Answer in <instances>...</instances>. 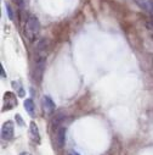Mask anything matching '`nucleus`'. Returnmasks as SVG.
Returning a JSON list of instances; mask_svg holds the SVG:
<instances>
[{
	"mask_svg": "<svg viewBox=\"0 0 153 155\" xmlns=\"http://www.w3.org/2000/svg\"><path fill=\"white\" fill-rule=\"evenodd\" d=\"M23 32H24V37L29 42L35 41V38L38 37V34H39V32H40V22H39V20H38L36 16L32 15L27 18Z\"/></svg>",
	"mask_w": 153,
	"mask_h": 155,
	"instance_id": "1",
	"label": "nucleus"
},
{
	"mask_svg": "<svg viewBox=\"0 0 153 155\" xmlns=\"http://www.w3.org/2000/svg\"><path fill=\"white\" fill-rule=\"evenodd\" d=\"M3 101H4V105H3V109H2L3 112L14 109V107L17 105L16 94L12 93V92H6V93L4 94V99H3Z\"/></svg>",
	"mask_w": 153,
	"mask_h": 155,
	"instance_id": "2",
	"label": "nucleus"
},
{
	"mask_svg": "<svg viewBox=\"0 0 153 155\" xmlns=\"http://www.w3.org/2000/svg\"><path fill=\"white\" fill-rule=\"evenodd\" d=\"M15 136V125L12 121H6L2 126V138L4 140H11Z\"/></svg>",
	"mask_w": 153,
	"mask_h": 155,
	"instance_id": "3",
	"label": "nucleus"
},
{
	"mask_svg": "<svg viewBox=\"0 0 153 155\" xmlns=\"http://www.w3.org/2000/svg\"><path fill=\"white\" fill-rule=\"evenodd\" d=\"M42 106H43V111L46 114V115H51L54 111H55V103L54 100L49 97V95H44L42 98Z\"/></svg>",
	"mask_w": 153,
	"mask_h": 155,
	"instance_id": "4",
	"label": "nucleus"
},
{
	"mask_svg": "<svg viewBox=\"0 0 153 155\" xmlns=\"http://www.w3.org/2000/svg\"><path fill=\"white\" fill-rule=\"evenodd\" d=\"M29 136L34 143L40 144V132H39V128H38V125L34 121H32L29 125Z\"/></svg>",
	"mask_w": 153,
	"mask_h": 155,
	"instance_id": "5",
	"label": "nucleus"
},
{
	"mask_svg": "<svg viewBox=\"0 0 153 155\" xmlns=\"http://www.w3.org/2000/svg\"><path fill=\"white\" fill-rule=\"evenodd\" d=\"M134 2L140 9L153 16V0H134Z\"/></svg>",
	"mask_w": 153,
	"mask_h": 155,
	"instance_id": "6",
	"label": "nucleus"
},
{
	"mask_svg": "<svg viewBox=\"0 0 153 155\" xmlns=\"http://www.w3.org/2000/svg\"><path fill=\"white\" fill-rule=\"evenodd\" d=\"M66 142V128L64 127H58L55 132V143L57 147L62 148Z\"/></svg>",
	"mask_w": 153,
	"mask_h": 155,
	"instance_id": "7",
	"label": "nucleus"
},
{
	"mask_svg": "<svg viewBox=\"0 0 153 155\" xmlns=\"http://www.w3.org/2000/svg\"><path fill=\"white\" fill-rule=\"evenodd\" d=\"M23 105H24V110L30 115V116H34V111H35V105H34V101L32 100V99H26L24 100V103H23Z\"/></svg>",
	"mask_w": 153,
	"mask_h": 155,
	"instance_id": "8",
	"label": "nucleus"
},
{
	"mask_svg": "<svg viewBox=\"0 0 153 155\" xmlns=\"http://www.w3.org/2000/svg\"><path fill=\"white\" fill-rule=\"evenodd\" d=\"M12 87L15 88V89H17V95L18 97H24L26 95V92H24V89L22 88V84H21V82L20 81H12Z\"/></svg>",
	"mask_w": 153,
	"mask_h": 155,
	"instance_id": "9",
	"label": "nucleus"
},
{
	"mask_svg": "<svg viewBox=\"0 0 153 155\" xmlns=\"http://www.w3.org/2000/svg\"><path fill=\"white\" fill-rule=\"evenodd\" d=\"M6 10H8V14H9V18H10V20H14L12 10H11V8H10V5H9V4H6Z\"/></svg>",
	"mask_w": 153,
	"mask_h": 155,
	"instance_id": "10",
	"label": "nucleus"
},
{
	"mask_svg": "<svg viewBox=\"0 0 153 155\" xmlns=\"http://www.w3.org/2000/svg\"><path fill=\"white\" fill-rule=\"evenodd\" d=\"M147 27L149 28V29H153V16L149 18V21L147 22Z\"/></svg>",
	"mask_w": 153,
	"mask_h": 155,
	"instance_id": "11",
	"label": "nucleus"
},
{
	"mask_svg": "<svg viewBox=\"0 0 153 155\" xmlns=\"http://www.w3.org/2000/svg\"><path fill=\"white\" fill-rule=\"evenodd\" d=\"M16 119H17V121L20 122V125L23 126V121H22V119H21V115H16Z\"/></svg>",
	"mask_w": 153,
	"mask_h": 155,
	"instance_id": "12",
	"label": "nucleus"
},
{
	"mask_svg": "<svg viewBox=\"0 0 153 155\" xmlns=\"http://www.w3.org/2000/svg\"><path fill=\"white\" fill-rule=\"evenodd\" d=\"M67 155H80V154H79V153H76V151H74V150H69Z\"/></svg>",
	"mask_w": 153,
	"mask_h": 155,
	"instance_id": "13",
	"label": "nucleus"
},
{
	"mask_svg": "<svg viewBox=\"0 0 153 155\" xmlns=\"http://www.w3.org/2000/svg\"><path fill=\"white\" fill-rule=\"evenodd\" d=\"M14 2H15L16 4H18V5H23L26 0H14Z\"/></svg>",
	"mask_w": 153,
	"mask_h": 155,
	"instance_id": "14",
	"label": "nucleus"
},
{
	"mask_svg": "<svg viewBox=\"0 0 153 155\" xmlns=\"http://www.w3.org/2000/svg\"><path fill=\"white\" fill-rule=\"evenodd\" d=\"M2 76H3V78H6V74H5V70H4V67L2 66Z\"/></svg>",
	"mask_w": 153,
	"mask_h": 155,
	"instance_id": "15",
	"label": "nucleus"
},
{
	"mask_svg": "<svg viewBox=\"0 0 153 155\" xmlns=\"http://www.w3.org/2000/svg\"><path fill=\"white\" fill-rule=\"evenodd\" d=\"M20 155H32L30 153H27V151H23V153H21Z\"/></svg>",
	"mask_w": 153,
	"mask_h": 155,
	"instance_id": "16",
	"label": "nucleus"
},
{
	"mask_svg": "<svg viewBox=\"0 0 153 155\" xmlns=\"http://www.w3.org/2000/svg\"><path fill=\"white\" fill-rule=\"evenodd\" d=\"M152 39H153V34H152Z\"/></svg>",
	"mask_w": 153,
	"mask_h": 155,
	"instance_id": "17",
	"label": "nucleus"
}]
</instances>
